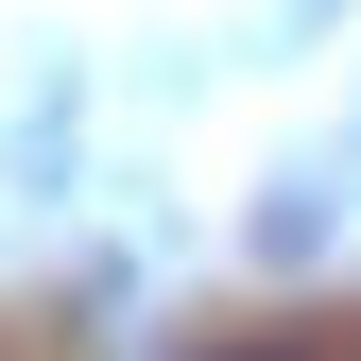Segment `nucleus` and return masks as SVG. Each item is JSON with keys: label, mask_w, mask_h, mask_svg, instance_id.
I'll use <instances>...</instances> for the list:
<instances>
[{"label": "nucleus", "mask_w": 361, "mask_h": 361, "mask_svg": "<svg viewBox=\"0 0 361 361\" xmlns=\"http://www.w3.org/2000/svg\"><path fill=\"white\" fill-rule=\"evenodd\" d=\"M190 361H293V344H190Z\"/></svg>", "instance_id": "obj_1"}]
</instances>
